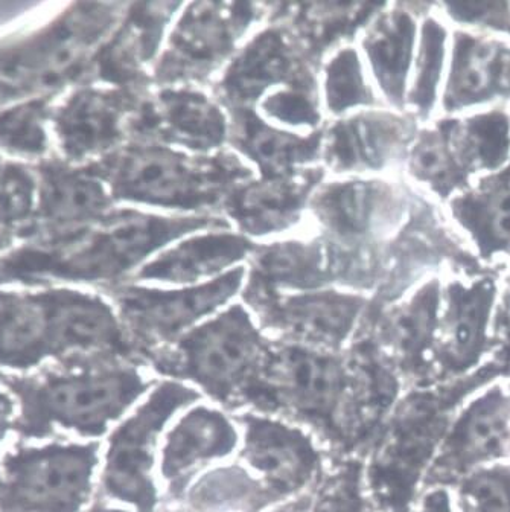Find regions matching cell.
<instances>
[{
    "instance_id": "9c48e42d",
    "label": "cell",
    "mask_w": 510,
    "mask_h": 512,
    "mask_svg": "<svg viewBox=\"0 0 510 512\" xmlns=\"http://www.w3.org/2000/svg\"><path fill=\"white\" fill-rule=\"evenodd\" d=\"M243 281L244 270L238 267L214 281L179 292L131 288L122 295V307L141 333L163 339L180 333L195 320L226 304L240 290Z\"/></svg>"
},
{
    "instance_id": "8d00e7d4",
    "label": "cell",
    "mask_w": 510,
    "mask_h": 512,
    "mask_svg": "<svg viewBox=\"0 0 510 512\" xmlns=\"http://www.w3.org/2000/svg\"><path fill=\"white\" fill-rule=\"evenodd\" d=\"M475 512H510V494L494 477L475 482L472 488Z\"/></svg>"
},
{
    "instance_id": "1f68e13d",
    "label": "cell",
    "mask_w": 510,
    "mask_h": 512,
    "mask_svg": "<svg viewBox=\"0 0 510 512\" xmlns=\"http://www.w3.org/2000/svg\"><path fill=\"white\" fill-rule=\"evenodd\" d=\"M265 115L291 127L314 128L320 124L316 83L284 87L262 103Z\"/></svg>"
},
{
    "instance_id": "603a6c76",
    "label": "cell",
    "mask_w": 510,
    "mask_h": 512,
    "mask_svg": "<svg viewBox=\"0 0 510 512\" xmlns=\"http://www.w3.org/2000/svg\"><path fill=\"white\" fill-rule=\"evenodd\" d=\"M180 4H142L131 14L122 34L104 61L109 77L128 80L141 74L144 64L156 55L163 31Z\"/></svg>"
},
{
    "instance_id": "836d02e7",
    "label": "cell",
    "mask_w": 510,
    "mask_h": 512,
    "mask_svg": "<svg viewBox=\"0 0 510 512\" xmlns=\"http://www.w3.org/2000/svg\"><path fill=\"white\" fill-rule=\"evenodd\" d=\"M448 16L469 26H485L510 36V4H447Z\"/></svg>"
},
{
    "instance_id": "4316f807",
    "label": "cell",
    "mask_w": 510,
    "mask_h": 512,
    "mask_svg": "<svg viewBox=\"0 0 510 512\" xmlns=\"http://www.w3.org/2000/svg\"><path fill=\"white\" fill-rule=\"evenodd\" d=\"M58 342L74 348L106 345L116 337V324L110 311L92 299H61L51 316Z\"/></svg>"
},
{
    "instance_id": "30bf717a",
    "label": "cell",
    "mask_w": 510,
    "mask_h": 512,
    "mask_svg": "<svg viewBox=\"0 0 510 512\" xmlns=\"http://www.w3.org/2000/svg\"><path fill=\"white\" fill-rule=\"evenodd\" d=\"M322 179V171H296L279 177H262L233 189L224 206L241 231L249 235L276 234L300 220L306 203Z\"/></svg>"
},
{
    "instance_id": "2e32d148",
    "label": "cell",
    "mask_w": 510,
    "mask_h": 512,
    "mask_svg": "<svg viewBox=\"0 0 510 512\" xmlns=\"http://www.w3.org/2000/svg\"><path fill=\"white\" fill-rule=\"evenodd\" d=\"M233 144L261 171L262 177H279L296 173L322 153L323 136H297L281 132L262 121L250 109L235 110L230 124Z\"/></svg>"
},
{
    "instance_id": "8992f818",
    "label": "cell",
    "mask_w": 510,
    "mask_h": 512,
    "mask_svg": "<svg viewBox=\"0 0 510 512\" xmlns=\"http://www.w3.org/2000/svg\"><path fill=\"white\" fill-rule=\"evenodd\" d=\"M450 48L440 103L445 113L485 110L486 106L510 101V42L457 29Z\"/></svg>"
},
{
    "instance_id": "3957f363",
    "label": "cell",
    "mask_w": 510,
    "mask_h": 512,
    "mask_svg": "<svg viewBox=\"0 0 510 512\" xmlns=\"http://www.w3.org/2000/svg\"><path fill=\"white\" fill-rule=\"evenodd\" d=\"M227 224L208 217H157L127 212L110 218L75 247L67 260L72 275L113 278L147 260L165 244L204 228Z\"/></svg>"
},
{
    "instance_id": "52a82bcc",
    "label": "cell",
    "mask_w": 510,
    "mask_h": 512,
    "mask_svg": "<svg viewBox=\"0 0 510 512\" xmlns=\"http://www.w3.org/2000/svg\"><path fill=\"white\" fill-rule=\"evenodd\" d=\"M418 130L413 118L367 110L337 122L323 138L322 153L335 173H367L399 164Z\"/></svg>"
},
{
    "instance_id": "d590c367",
    "label": "cell",
    "mask_w": 510,
    "mask_h": 512,
    "mask_svg": "<svg viewBox=\"0 0 510 512\" xmlns=\"http://www.w3.org/2000/svg\"><path fill=\"white\" fill-rule=\"evenodd\" d=\"M36 112L25 109L0 119V139L19 147H37L40 133Z\"/></svg>"
},
{
    "instance_id": "e0dca14e",
    "label": "cell",
    "mask_w": 510,
    "mask_h": 512,
    "mask_svg": "<svg viewBox=\"0 0 510 512\" xmlns=\"http://www.w3.org/2000/svg\"><path fill=\"white\" fill-rule=\"evenodd\" d=\"M363 307L357 296L308 292L281 299L270 307L278 327L308 342L335 345L342 342Z\"/></svg>"
},
{
    "instance_id": "e575fe53",
    "label": "cell",
    "mask_w": 510,
    "mask_h": 512,
    "mask_svg": "<svg viewBox=\"0 0 510 512\" xmlns=\"http://www.w3.org/2000/svg\"><path fill=\"white\" fill-rule=\"evenodd\" d=\"M31 203V185L19 171L0 164V220H16Z\"/></svg>"
},
{
    "instance_id": "ffe728a7",
    "label": "cell",
    "mask_w": 510,
    "mask_h": 512,
    "mask_svg": "<svg viewBox=\"0 0 510 512\" xmlns=\"http://www.w3.org/2000/svg\"><path fill=\"white\" fill-rule=\"evenodd\" d=\"M125 112L119 96L95 90L80 93L61 116L64 147L75 157L107 150L121 138Z\"/></svg>"
},
{
    "instance_id": "f546056e",
    "label": "cell",
    "mask_w": 510,
    "mask_h": 512,
    "mask_svg": "<svg viewBox=\"0 0 510 512\" xmlns=\"http://www.w3.org/2000/svg\"><path fill=\"white\" fill-rule=\"evenodd\" d=\"M325 95L328 109L334 115L377 103L355 49H342L329 61L325 74Z\"/></svg>"
},
{
    "instance_id": "5bb4252c",
    "label": "cell",
    "mask_w": 510,
    "mask_h": 512,
    "mask_svg": "<svg viewBox=\"0 0 510 512\" xmlns=\"http://www.w3.org/2000/svg\"><path fill=\"white\" fill-rule=\"evenodd\" d=\"M255 250L244 235L209 232L189 238L147 264L139 278L148 281L189 284L218 275Z\"/></svg>"
},
{
    "instance_id": "ba28073f",
    "label": "cell",
    "mask_w": 510,
    "mask_h": 512,
    "mask_svg": "<svg viewBox=\"0 0 510 512\" xmlns=\"http://www.w3.org/2000/svg\"><path fill=\"white\" fill-rule=\"evenodd\" d=\"M142 133L159 144L211 153L226 142L230 124L215 101L191 87H166L141 112Z\"/></svg>"
},
{
    "instance_id": "ac0fdd59",
    "label": "cell",
    "mask_w": 510,
    "mask_h": 512,
    "mask_svg": "<svg viewBox=\"0 0 510 512\" xmlns=\"http://www.w3.org/2000/svg\"><path fill=\"white\" fill-rule=\"evenodd\" d=\"M89 467L78 453H42L17 468V493L23 502L43 511L74 509L86 493Z\"/></svg>"
},
{
    "instance_id": "4fadbf2b",
    "label": "cell",
    "mask_w": 510,
    "mask_h": 512,
    "mask_svg": "<svg viewBox=\"0 0 510 512\" xmlns=\"http://www.w3.org/2000/svg\"><path fill=\"white\" fill-rule=\"evenodd\" d=\"M416 17L396 5L375 14L366 28L363 49L383 95L395 109H404L408 78L415 61Z\"/></svg>"
},
{
    "instance_id": "5b68a950",
    "label": "cell",
    "mask_w": 510,
    "mask_h": 512,
    "mask_svg": "<svg viewBox=\"0 0 510 512\" xmlns=\"http://www.w3.org/2000/svg\"><path fill=\"white\" fill-rule=\"evenodd\" d=\"M314 83L297 39L287 29L271 26L230 61L218 92L230 109L246 110L271 87Z\"/></svg>"
},
{
    "instance_id": "6da1fadb",
    "label": "cell",
    "mask_w": 510,
    "mask_h": 512,
    "mask_svg": "<svg viewBox=\"0 0 510 512\" xmlns=\"http://www.w3.org/2000/svg\"><path fill=\"white\" fill-rule=\"evenodd\" d=\"M250 176L249 168L233 156L191 157L174 147L147 144L121 154L112 182L121 199L198 211L226 202Z\"/></svg>"
},
{
    "instance_id": "7c38bea8",
    "label": "cell",
    "mask_w": 510,
    "mask_h": 512,
    "mask_svg": "<svg viewBox=\"0 0 510 512\" xmlns=\"http://www.w3.org/2000/svg\"><path fill=\"white\" fill-rule=\"evenodd\" d=\"M258 348L249 316L235 307L192 333L183 343V354L198 378L224 384L255 362Z\"/></svg>"
},
{
    "instance_id": "d6a6232c",
    "label": "cell",
    "mask_w": 510,
    "mask_h": 512,
    "mask_svg": "<svg viewBox=\"0 0 510 512\" xmlns=\"http://www.w3.org/2000/svg\"><path fill=\"white\" fill-rule=\"evenodd\" d=\"M506 436V415L498 401L475 409L465 429L466 445L479 455L495 452Z\"/></svg>"
},
{
    "instance_id": "7402d4cb",
    "label": "cell",
    "mask_w": 510,
    "mask_h": 512,
    "mask_svg": "<svg viewBox=\"0 0 510 512\" xmlns=\"http://www.w3.org/2000/svg\"><path fill=\"white\" fill-rule=\"evenodd\" d=\"M133 394L127 378L90 377L60 381L49 389L52 412L77 426H101L116 415Z\"/></svg>"
},
{
    "instance_id": "d4e9b609",
    "label": "cell",
    "mask_w": 510,
    "mask_h": 512,
    "mask_svg": "<svg viewBox=\"0 0 510 512\" xmlns=\"http://www.w3.org/2000/svg\"><path fill=\"white\" fill-rule=\"evenodd\" d=\"M405 162L410 176L427 186L440 200L453 199L471 186L454 164L439 121L418 132L408 148Z\"/></svg>"
},
{
    "instance_id": "484cf974",
    "label": "cell",
    "mask_w": 510,
    "mask_h": 512,
    "mask_svg": "<svg viewBox=\"0 0 510 512\" xmlns=\"http://www.w3.org/2000/svg\"><path fill=\"white\" fill-rule=\"evenodd\" d=\"M275 378L294 400L314 407L329 403L338 383L337 369L328 359L303 349L282 352Z\"/></svg>"
},
{
    "instance_id": "44dd1931",
    "label": "cell",
    "mask_w": 510,
    "mask_h": 512,
    "mask_svg": "<svg viewBox=\"0 0 510 512\" xmlns=\"http://www.w3.org/2000/svg\"><path fill=\"white\" fill-rule=\"evenodd\" d=\"M495 281L494 276L485 275L471 282L453 279L448 284L445 333L448 349L456 359H472L479 352L497 296Z\"/></svg>"
},
{
    "instance_id": "83f0119b",
    "label": "cell",
    "mask_w": 510,
    "mask_h": 512,
    "mask_svg": "<svg viewBox=\"0 0 510 512\" xmlns=\"http://www.w3.org/2000/svg\"><path fill=\"white\" fill-rule=\"evenodd\" d=\"M305 10L296 16V26L299 28L297 42L303 51L317 54L331 46L335 40L343 39L361 25H366L369 19L377 13L380 7L375 5L354 4H319L306 5Z\"/></svg>"
},
{
    "instance_id": "277c9868",
    "label": "cell",
    "mask_w": 510,
    "mask_h": 512,
    "mask_svg": "<svg viewBox=\"0 0 510 512\" xmlns=\"http://www.w3.org/2000/svg\"><path fill=\"white\" fill-rule=\"evenodd\" d=\"M258 14V7L252 4L189 5L169 34L168 45L157 64V80L183 83L211 74L232 54Z\"/></svg>"
},
{
    "instance_id": "cb8c5ba5",
    "label": "cell",
    "mask_w": 510,
    "mask_h": 512,
    "mask_svg": "<svg viewBox=\"0 0 510 512\" xmlns=\"http://www.w3.org/2000/svg\"><path fill=\"white\" fill-rule=\"evenodd\" d=\"M448 45L447 26L434 14H428L422 22L421 40L413 61V77L405 98V106L421 121L430 118L436 109Z\"/></svg>"
},
{
    "instance_id": "f1b7e54d",
    "label": "cell",
    "mask_w": 510,
    "mask_h": 512,
    "mask_svg": "<svg viewBox=\"0 0 510 512\" xmlns=\"http://www.w3.org/2000/svg\"><path fill=\"white\" fill-rule=\"evenodd\" d=\"M45 311L16 296H0V356L28 357L45 336Z\"/></svg>"
},
{
    "instance_id": "7a4b0ae2",
    "label": "cell",
    "mask_w": 510,
    "mask_h": 512,
    "mask_svg": "<svg viewBox=\"0 0 510 512\" xmlns=\"http://www.w3.org/2000/svg\"><path fill=\"white\" fill-rule=\"evenodd\" d=\"M310 205L331 238V246L326 247L334 255H354L355 266L360 267V250L398 228L408 200L399 186L389 182L349 180L322 186Z\"/></svg>"
},
{
    "instance_id": "9a60e30c",
    "label": "cell",
    "mask_w": 510,
    "mask_h": 512,
    "mask_svg": "<svg viewBox=\"0 0 510 512\" xmlns=\"http://www.w3.org/2000/svg\"><path fill=\"white\" fill-rule=\"evenodd\" d=\"M439 122L454 164L469 182L472 177L494 173L509 162L510 113L506 110H477Z\"/></svg>"
},
{
    "instance_id": "4dcf8cb0",
    "label": "cell",
    "mask_w": 510,
    "mask_h": 512,
    "mask_svg": "<svg viewBox=\"0 0 510 512\" xmlns=\"http://www.w3.org/2000/svg\"><path fill=\"white\" fill-rule=\"evenodd\" d=\"M48 209L63 221L93 220L109 205L106 189L87 176H61L49 186Z\"/></svg>"
},
{
    "instance_id": "d6986e66",
    "label": "cell",
    "mask_w": 510,
    "mask_h": 512,
    "mask_svg": "<svg viewBox=\"0 0 510 512\" xmlns=\"http://www.w3.org/2000/svg\"><path fill=\"white\" fill-rule=\"evenodd\" d=\"M334 279L326 244L285 241L255 249L252 260V293L275 288L313 290Z\"/></svg>"
},
{
    "instance_id": "8fae6325",
    "label": "cell",
    "mask_w": 510,
    "mask_h": 512,
    "mask_svg": "<svg viewBox=\"0 0 510 512\" xmlns=\"http://www.w3.org/2000/svg\"><path fill=\"white\" fill-rule=\"evenodd\" d=\"M448 208L482 260L510 256V159L448 200Z\"/></svg>"
}]
</instances>
